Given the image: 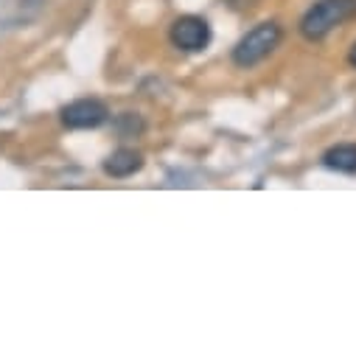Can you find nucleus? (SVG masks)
Returning <instances> with one entry per match:
<instances>
[{
	"label": "nucleus",
	"instance_id": "nucleus-7",
	"mask_svg": "<svg viewBox=\"0 0 356 356\" xmlns=\"http://www.w3.org/2000/svg\"><path fill=\"white\" fill-rule=\"evenodd\" d=\"M225 3L233 9V12H250V9H255L261 0H225Z\"/></svg>",
	"mask_w": 356,
	"mask_h": 356
},
{
	"label": "nucleus",
	"instance_id": "nucleus-3",
	"mask_svg": "<svg viewBox=\"0 0 356 356\" xmlns=\"http://www.w3.org/2000/svg\"><path fill=\"white\" fill-rule=\"evenodd\" d=\"M171 45L180 48L186 54H197V51H205L208 42H211V26L205 17H197V15H183L171 23Z\"/></svg>",
	"mask_w": 356,
	"mask_h": 356
},
{
	"label": "nucleus",
	"instance_id": "nucleus-4",
	"mask_svg": "<svg viewBox=\"0 0 356 356\" xmlns=\"http://www.w3.org/2000/svg\"><path fill=\"white\" fill-rule=\"evenodd\" d=\"M59 115L67 129H99L102 124H107L110 110L99 99H76L67 107H62Z\"/></svg>",
	"mask_w": 356,
	"mask_h": 356
},
{
	"label": "nucleus",
	"instance_id": "nucleus-2",
	"mask_svg": "<svg viewBox=\"0 0 356 356\" xmlns=\"http://www.w3.org/2000/svg\"><path fill=\"white\" fill-rule=\"evenodd\" d=\"M284 40V29L275 20L258 23L255 29H250L233 48V65L238 67H255L270 56Z\"/></svg>",
	"mask_w": 356,
	"mask_h": 356
},
{
	"label": "nucleus",
	"instance_id": "nucleus-5",
	"mask_svg": "<svg viewBox=\"0 0 356 356\" xmlns=\"http://www.w3.org/2000/svg\"><path fill=\"white\" fill-rule=\"evenodd\" d=\"M143 168V154L138 149H129V146H121L115 149L107 160H104V174L115 177V180H127V177L138 174Z\"/></svg>",
	"mask_w": 356,
	"mask_h": 356
},
{
	"label": "nucleus",
	"instance_id": "nucleus-8",
	"mask_svg": "<svg viewBox=\"0 0 356 356\" xmlns=\"http://www.w3.org/2000/svg\"><path fill=\"white\" fill-rule=\"evenodd\" d=\"M348 62H350V67H356V42H353L350 51H348Z\"/></svg>",
	"mask_w": 356,
	"mask_h": 356
},
{
	"label": "nucleus",
	"instance_id": "nucleus-6",
	"mask_svg": "<svg viewBox=\"0 0 356 356\" xmlns=\"http://www.w3.org/2000/svg\"><path fill=\"white\" fill-rule=\"evenodd\" d=\"M323 165L339 174H356V143H339L331 146L323 154Z\"/></svg>",
	"mask_w": 356,
	"mask_h": 356
},
{
	"label": "nucleus",
	"instance_id": "nucleus-1",
	"mask_svg": "<svg viewBox=\"0 0 356 356\" xmlns=\"http://www.w3.org/2000/svg\"><path fill=\"white\" fill-rule=\"evenodd\" d=\"M353 17H356V0H317L300 17V34L309 42H320L334 29L345 26Z\"/></svg>",
	"mask_w": 356,
	"mask_h": 356
}]
</instances>
